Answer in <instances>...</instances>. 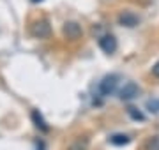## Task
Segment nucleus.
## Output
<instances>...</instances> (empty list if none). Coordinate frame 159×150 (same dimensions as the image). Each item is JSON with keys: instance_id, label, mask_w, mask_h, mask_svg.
I'll return each mask as SVG.
<instances>
[{"instance_id": "obj_1", "label": "nucleus", "mask_w": 159, "mask_h": 150, "mask_svg": "<svg viewBox=\"0 0 159 150\" xmlns=\"http://www.w3.org/2000/svg\"><path fill=\"white\" fill-rule=\"evenodd\" d=\"M117 83H119V76L117 74H108L104 76L101 80V83H99V92H101V95H111V94L115 92V88H117Z\"/></svg>"}, {"instance_id": "obj_2", "label": "nucleus", "mask_w": 159, "mask_h": 150, "mask_svg": "<svg viewBox=\"0 0 159 150\" xmlns=\"http://www.w3.org/2000/svg\"><path fill=\"white\" fill-rule=\"evenodd\" d=\"M30 34L34 37H39V39H44L51 34V27L48 23V20H37L30 25Z\"/></svg>"}, {"instance_id": "obj_3", "label": "nucleus", "mask_w": 159, "mask_h": 150, "mask_svg": "<svg viewBox=\"0 0 159 150\" xmlns=\"http://www.w3.org/2000/svg\"><path fill=\"white\" fill-rule=\"evenodd\" d=\"M140 94V88H138V85L134 83V81H127L124 87L120 88L119 92V97L120 101H131V99H134Z\"/></svg>"}, {"instance_id": "obj_4", "label": "nucleus", "mask_w": 159, "mask_h": 150, "mask_svg": "<svg viewBox=\"0 0 159 150\" xmlns=\"http://www.w3.org/2000/svg\"><path fill=\"white\" fill-rule=\"evenodd\" d=\"M117 46H119V44H117V39H115L113 35H110V34L101 35V39H99V48H101L106 55L115 53L117 51Z\"/></svg>"}, {"instance_id": "obj_5", "label": "nucleus", "mask_w": 159, "mask_h": 150, "mask_svg": "<svg viewBox=\"0 0 159 150\" xmlns=\"http://www.w3.org/2000/svg\"><path fill=\"white\" fill-rule=\"evenodd\" d=\"M81 34H83V30H81V27H80L76 21H67V23L64 25V35H66L67 39L76 41V39L81 37Z\"/></svg>"}, {"instance_id": "obj_6", "label": "nucleus", "mask_w": 159, "mask_h": 150, "mask_svg": "<svg viewBox=\"0 0 159 150\" xmlns=\"http://www.w3.org/2000/svg\"><path fill=\"white\" fill-rule=\"evenodd\" d=\"M138 21H140V18L134 14V12L131 11H122L119 14V23L122 27H127V29H133V27H136Z\"/></svg>"}, {"instance_id": "obj_7", "label": "nucleus", "mask_w": 159, "mask_h": 150, "mask_svg": "<svg viewBox=\"0 0 159 150\" xmlns=\"http://www.w3.org/2000/svg\"><path fill=\"white\" fill-rule=\"evenodd\" d=\"M32 120H34L35 127H37V129H41V131H44V133L48 131V129H50V127L46 126V122H44V118H43V115H41L37 110L32 111Z\"/></svg>"}, {"instance_id": "obj_8", "label": "nucleus", "mask_w": 159, "mask_h": 150, "mask_svg": "<svg viewBox=\"0 0 159 150\" xmlns=\"http://www.w3.org/2000/svg\"><path fill=\"white\" fill-rule=\"evenodd\" d=\"M110 143H111V145H117V147L127 145V143H129V136H125V134H113V136L110 138Z\"/></svg>"}, {"instance_id": "obj_9", "label": "nucleus", "mask_w": 159, "mask_h": 150, "mask_svg": "<svg viewBox=\"0 0 159 150\" xmlns=\"http://www.w3.org/2000/svg\"><path fill=\"white\" fill-rule=\"evenodd\" d=\"M127 113H129V117L133 118V120H136V122H143V120H145V115H143L138 108H134V106H129V108H127Z\"/></svg>"}, {"instance_id": "obj_10", "label": "nucleus", "mask_w": 159, "mask_h": 150, "mask_svg": "<svg viewBox=\"0 0 159 150\" xmlns=\"http://www.w3.org/2000/svg\"><path fill=\"white\" fill-rule=\"evenodd\" d=\"M147 110L150 113H159V99H150V101H147Z\"/></svg>"}, {"instance_id": "obj_11", "label": "nucleus", "mask_w": 159, "mask_h": 150, "mask_svg": "<svg viewBox=\"0 0 159 150\" xmlns=\"http://www.w3.org/2000/svg\"><path fill=\"white\" fill-rule=\"evenodd\" d=\"M145 148L147 150H159V136H154V138L148 139L147 145H145Z\"/></svg>"}, {"instance_id": "obj_12", "label": "nucleus", "mask_w": 159, "mask_h": 150, "mask_svg": "<svg viewBox=\"0 0 159 150\" xmlns=\"http://www.w3.org/2000/svg\"><path fill=\"white\" fill-rule=\"evenodd\" d=\"M152 74L156 76V78H159V62L154 64V67H152Z\"/></svg>"}, {"instance_id": "obj_13", "label": "nucleus", "mask_w": 159, "mask_h": 150, "mask_svg": "<svg viewBox=\"0 0 159 150\" xmlns=\"http://www.w3.org/2000/svg\"><path fill=\"white\" fill-rule=\"evenodd\" d=\"M43 147H44V145H43V141H41V143L37 145V150H43Z\"/></svg>"}, {"instance_id": "obj_14", "label": "nucleus", "mask_w": 159, "mask_h": 150, "mask_svg": "<svg viewBox=\"0 0 159 150\" xmlns=\"http://www.w3.org/2000/svg\"><path fill=\"white\" fill-rule=\"evenodd\" d=\"M32 2H41V0H32Z\"/></svg>"}]
</instances>
